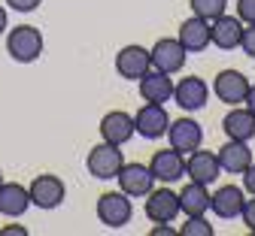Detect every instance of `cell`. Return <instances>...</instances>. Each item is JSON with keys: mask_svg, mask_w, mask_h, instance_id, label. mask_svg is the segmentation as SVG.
Segmentation results:
<instances>
[{"mask_svg": "<svg viewBox=\"0 0 255 236\" xmlns=\"http://www.w3.org/2000/svg\"><path fill=\"white\" fill-rule=\"evenodd\" d=\"M46 49L43 30L34 24H18L6 33V55L18 64H34Z\"/></svg>", "mask_w": 255, "mask_h": 236, "instance_id": "1", "label": "cell"}, {"mask_svg": "<svg viewBox=\"0 0 255 236\" xmlns=\"http://www.w3.org/2000/svg\"><path fill=\"white\" fill-rule=\"evenodd\" d=\"M94 212H98V221L110 230H119L125 224H131L134 218V203L131 197H128L125 191H107L98 197V206H94Z\"/></svg>", "mask_w": 255, "mask_h": 236, "instance_id": "2", "label": "cell"}, {"mask_svg": "<svg viewBox=\"0 0 255 236\" xmlns=\"http://www.w3.org/2000/svg\"><path fill=\"white\" fill-rule=\"evenodd\" d=\"M122 163H125L122 146H113V143H98V146H91V152H88V157H85L88 173H91L94 179H104V182L119 176Z\"/></svg>", "mask_w": 255, "mask_h": 236, "instance_id": "3", "label": "cell"}, {"mask_svg": "<svg viewBox=\"0 0 255 236\" xmlns=\"http://www.w3.org/2000/svg\"><path fill=\"white\" fill-rule=\"evenodd\" d=\"M27 194H30V206L58 209L64 203V197H67V185H64V179L55 176V173H40L27 185Z\"/></svg>", "mask_w": 255, "mask_h": 236, "instance_id": "4", "label": "cell"}, {"mask_svg": "<svg viewBox=\"0 0 255 236\" xmlns=\"http://www.w3.org/2000/svg\"><path fill=\"white\" fill-rule=\"evenodd\" d=\"M179 215H182L179 212V194L170 191L167 185L152 188L146 194V218L152 224H173Z\"/></svg>", "mask_w": 255, "mask_h": 236, "instance_id": "5", "label": "cell"}, {"mask_svg": "<svg viewBox=\"0 0 255 236\" xmlns=\"http://www.w3.org/2000/svg\"><path fill=\"white\" fill-rule=\"evenodd\" d=\"M170 115L164 109V103H143L134 112V130L140 133L143 140H161L167 137V127H170Z\"/></svg>", "mask_w": 255, "mask_h": 236, "instance_id": "6", "label": "cell"}, {"mask_svg": "<svg viewBox=\"0 0 255 236\" xmlns=\"http://www.w3.org/2000/svg\"><path fill=\"white\" fill-rule=\"evenodd\" d=\"M149 58H152V70H161V73L173 76V73H179L185 67L188 52L182 49V43L176 37H161L149 49Z\"/></svg>", "mask_w": 255, "mask_h": 236, "instance_id": "7", "label": "cell"}, {"mask_svg": "<svg viewBox=\"0 0 255 236\" xmlns=\"http://www.w3.org/2000/svg\"><path fill=\"white\" fill-rule=\"evenodd\" d=\"M116 182H119V191H125L131 200H140L155 188V176L149 170V163H122Z\"/></svg>", "mask_w": 255, "mask_h": 236, "instance_id": "8", "label": "cell"}, {"mask_svg": "<svg viewBox=\"0 0 255 236\" xmlns=\"http://www.w3.org/2000/svg\"><path fill=\"white\" fill-rule=\"evenodd\" d=\"M210 100V85L201 76H185L179 82H173V103L185 112H198L207 106Z\"/></svg>", "mask_w": 255, "mask_h": 236, "instance_id": "9", "label": "cell"}, {"mask_svg": "<svg viewBox=\"0 0 255 236\" xmlns=\"http://www.w3.org/2000/svg\"><path fill=\"white\" fill-rule=\"evenodd\" d=\"M167 143H170V149H176L179 155H191L195 149H201L204 146V127L195 121V118H176V121H170V127H167Z\"/></svg>", "mask_w": 255, "mask_h": 236, "instance_id": "10", "label": "cell"}, {"mask_svg": "<svg viewBox=\"0 0 255 236\" xmlns=\"http://www.w3.org/2000/svg\"><path fill=\"white\" fill-rule=\"evenodd\" d=\"M246 91H249V79L240 70H222L213 79V94L225 106H240L246 100Z\"/></svg>", "mask_w": 255, "mask_h": 236, "instance_id": "11", "label": "cell"}, {"mask_svg": "<svg viewBox=\"0 0 255 236\" xmlns=\"http://www.w3.org/2000/svg\"><path fill=\"white\" fill-rule=\"evenodd\" d=\"M149 70H152L149 49H143V46H137V43L119 49V55H116V73H119L122 79L137 82V79H140L143 73H149Z\"/></svg>", "mask_w": 255, "mask_h": 236, "instance_id": "12", "label": "cell"}, {"mask_svg": "<svg viewBox=\"0 0 255 236\" xmlns=\"http://www.w3.org/2000/svg\"><path fill=\"white\" fill-rule=\"evenodd\" d=\"M149 170L155 176V182H161V185H173L185 176V155H179L176 149H161V152H155L152 160H149Z\"/></svg>", "mask_w": 255, "mask_h": 236, "instance_id": "13", "label": "cell"}, {"mask_svg": "<svg viewBox=\"0 0 255 236\" xmlns=\"http://www.w3.org/2000/svg\"><path fill=\"white\" fill-rule=\"evenodd\" d=\"M101 130V140L104 143H113V146H125V143H131L134 140V115L131 112H125V109H113L101 118L98 124Z\"/></svg>", "mask_w": 255, "mask_h": 236, "instance_id": "14", "label": "cell"}, {"mask_svg": "<svg viewBox=\"0 0 255 236\" xmlns=\"http://www.w3.org/2000/svg\"><path fill=\"white\" fill-rule=\"evenodd\" d=\"M246 203V191L240 185H219L213 194H210V209L216 218L222 221H231V218H240V209Z\"/></svg>", "mask_w": 255, "mask_h": 236, "instance_id": "15", "label": "cell"}, {"mask_svg": "<svg viewBox=\"0 0 255 236\" xmlns=\"http://www.w3.org/2000/svg\"><path fill=\"white\" fill-rule=\"evenodd\" d=\"M240 37H243V21L237 15H219L210 21V46L222 49V52H231L240 46Z\"/></svg>", "mask_w": 255, "mask_h": 236, "instance_id": "16", "label": "cell"}, {"mask_svg": "<svg viewBox=\"0 0 255 236\" xmlns=\"http://www.w3.org/2000/svg\"><path fill=\"white\" fill-rule=\"evenodd\" d=\"M185 173H188V179H195L201 185H213L219 179V173H222L216 152H207L201 146V149H195L191 155H185Z\"/></svg>", "mask_w": 255, "mask_h": 236, "instance_id": "17", "label": "cell"}, {"mask_svg": "<svg viewBox=\"0 0 255 236\" xmlns=\"http://www.w3.org/2000/svg\"><path fill=\"white\" fill-rule=\"evenodd\" d=\"M176 40L182 43V49H185L188 55H198V52L210 49V21H204V18H198V15L185 18V21L179 24V30H176Z\"/></svg>", "mask_w": 255, "mask_h": 236, "instance_id": "18", "label": "cell"}, {"mask_svg": "<svg viewBox=\"0 0 255 236\" xmlns=\"http://www.w3.org/2000/svg\"><path fill=\"white\" fill-rule=\"evenodd\" d=\"M176 194H179V212L185 218H191V215H207L210 212V185H201L195 179H188Z\"/></svg>", "mask_w": 255, "mask_h": 236, "instance_id": "19", "label": "cell"}, {"mask_svg": "<svg viewBox=\"0 0 255 236\" xmlns=\"http://www.w3.org/2000/svg\"><path fill=\"white\" fill-rule=\"evenodd\" d=\"M222 130H225L228 140H240V143L255 140V112H249L243 103L231 106L228 115L222 118Z\"/></svg>", "mask_w": 255, "mask_h": 236, "instance_id": "20", "label": "cell"}, {"mask_svg": "<svg viewBox=\"0 0 255 236\" xmlns=\"http://www.w3.org/2000/svg\"><path fill=\"white\" fill-rule=\"evenodd\" d=\"M140 85V97L146 100V103H167V100H173V79L161 70H149L137 79Z\"/></svg>", "mask_w": 255, "mask_h": 236, "instance_id": "21", "label": "cell"}, {"mask_svg": "<svg viewBox=\"0 0 255 236\" xmlns=\"http://www.w3.org/2000/svg\"><path fill=\"white\" fill-rule=\"evenodd\" d=\"M219 157V166H222V173H231V176H240L246 166L252 163V149L249 143H240V140H228L225 146H222L216 152Z\"/></svg>", "mask_w": 255, "mask_h": 236, "instance_id": "22", "label": "cell"}, {"mask_svg": "<svg viewBox=\"0 0 255 236\" xmlns=\"http://www.w3.org/2000/svg\"><path fill=\"white\" fill-rule=\"evenodd\" d=\"M30 209V194L18 182H0V215L21 218Z\"/></svg>", "mask_w": 255, "mask_h": 236, "instance_id": "23", "label": "cell"}, {"mask_svg": "<svg viewBox=\"0 0 255 236\" xmlns=\"http://www.w3.org/2000/svg\"><path fill=\"white\" fill-rule=\"evenodd\" d=\"M188 6H191V15L213 21V18L228 12V0H188Z\"/></svg>", "mask_w": 255, "mask_h": 236, "instance_id": "24", "label": "cell"}, {"mask_svg": "<svg viewBox=\"0 0 255 236\" xmlns=\"http://www.w3.org/2000/svg\"><path fill=\"white\" fill-rule=\"evenodd\" d=\"M213 224L207 221V215H191L185 218V224L179 227V236H213Z\"/></svg>", "mask_w": 255, "mask_h": 236, "instance_id": "25", "label": "cell"}, {"mask_svg": "<svg viewBox=\"0 0 255 236\" xmlns=\"http://www.w3.org/2000/svg\"><path fill=\"white\" fill-rule=\"evenodd\" d=\"M240 49L246 52V58L255 61V24H243V37H240Z\"/></svg>", "mask_w": 255, "mask_h": 236, "instance_id": "26", "label": "cell"}, {"mask_svg": "<svg viewBox=\"0 0 255 236\" xmlns=\"http://www.w3.org/2000/svg\"><path fill=\"white\" fill-rule=\"evenodd\" d=\"M237 18L243 24H255V0H237Z\"/></svg>", "mask_w": 255, "mask_h": 236, "instance_id": "27", "label": "cell"}, {"mask_svg": "<svg viewBox=\"0 0 255 236\" xmlns=\"http://www.w3.org/2000/svg\"><path fill=\"white\" fill-rule=\"evenodd\" d=\"M240 218H243V224L249 227V233H255V197H249L246 203H243V209H240Z\"/></svg>", "mask_w": 255, "mask_h": 236, "instance_id": "28", "label": "cell"}, {"mask_svg": "<svg viewBox=\"0 0 255 236\" xmlns=\"http://www.w3.org/2000/svg\"><path fill=\"white\" fill-rule=\"evenodd\" d=\"M40 3H43V0H6V6L15 9V12H34Z\"/></svg>", "mask_w": 255, "mask_h": 236, "instance_id": "29", "label": "cell"}, {"mask_svg": "<svg viewBox=\"0 0 255 236\" xmlns=\"http://www.w3.org/2000/svg\"><path fill=\"white\" fill-rule=\"evenodd\" d=\"M240 176H243V191H246L249 197H255V160L246 166V170H243Z\"/></svg>", "mask_w": 255, "mask_h": 236, "instance_id": "30", "label": "cell"}, {"mask_svg": "<svg viewBox=\"0 0 255 236\" xmlns=\"http://www.w3.org/2000/svg\"><path fill=\"white\" fill-rule=\"evenodd\" d=\"M176 233H179V230H173L170 224H155V227H152V236H176Z\"/></svg>", "mask_w": 255, "mask_h": 236, "instance_id": "31", "label": "cell"}, {"mask_svg": "<svg viewBox=\"0 0 255 236\" xmlns=\"http://www.w3.org/2000/svg\"><path fill=\"white\" fill-rule=\"evenodd\" d=\"M243 106L249 109V112H255V85L249 82V91H246V100H243Z\"/></svg>", "mask_w": 255, "mask_h": 236, "instance_id": "32", "label": "cell"}, {"mask_svg": "<svg viewBox=\"0 0 255 236\" xmlns=\"http://www.w3.org/2000/svg\"><path fill=\"white\" fill-rule=\"evenodd\" d=\"M0 236H27V230H24V227H15V224H9V227H3V230H0Z\"/></svg>", "mask_w": 255, "mask_h": 236, "instance_id": "33", "label": "cell"}, {"mask_svg": "<svg viewBox=\"0 0 255 236\" xmlns=\"http://www.w3.org/2000/svg\"><path fill=\"white\" fill-rule=\"evenodd\" d=\"M9 30V12H6V6H0V37Z\"/></svg>", "mask_w": 255, "mask_h": 236, "instance_id": "34", "label": "cell"}, {"mask_svg": "<svg viewBox=\"0 0 255 236\" xmlns=\"http://www.w3.org/2000/svg\"><path fill=\"white\" fill-rule=\"evenodd\" d=\"M0 182H3V173H0Z\"/></svg>", "mask_w": 255, "mask_h": 236, "instance_id": "35", "label": "cell"}]
</instances>
